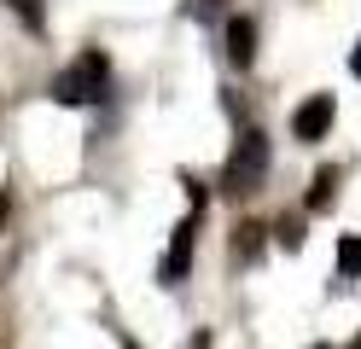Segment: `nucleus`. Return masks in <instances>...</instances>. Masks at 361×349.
Masks as SVG:
<instances>
[{"instance_id": "f257e3e1", "label": "nucleus", "mask_w": 361, "mask_h": 349, "mask_svg": "<svg viewBox=\"0 0 361 349\" xmlns=\"http://www.w3.org/2000/svg\"><path fill=\"white\" fill-rule=\"evenodd\" d=\"M262 180H268V134L245 128L233 157H228V169H221V192L228 198H251V192H262Z\"/></svg>"}, {"instance_id": "f03ea898", "label": "nucleus", "mask_w": 361, "mask_h": 349, "mask_svg": "<svg viewBox=\"0 0 361 349\" xmlns=\"http://www.w3.org/2000/svg\"><path fill=\"white\" fill-rule=\"evenodd\" d=\"M105 82H111L105 53H82L71 70H59V76H53V99L59 105H94L99 93H105Z\"/></svg>"}, {"instance_id": "7ed1b4c3", "label": "nucleus", "mask_w": 361, "mask_h": 349, "mask_svg": "<svg viewBox=\"0 0 361 349\" xmlns=\"http://www.w3.org/2000/svg\"><path fill=\"white\" fill-rule=\"evenodd\" d=\"M332 116H338L332 93H309V99L298 105V116H291V134H298V140H309V146H314V140H321V134L332 128Z\"/></svg>"}, {"instance_id": "20e7f679", "label": "nucleus", "mask_w": 361, "mask_h": 349, "mask_svg": "<svg viewBox=\"0 0 361 349\" xmlns=\"http://www.w3.org/2000/svg\"><path fill=\"white\" fill-rule=\"evenodd\" d=\"M192 245H198V216H187L175 227L169 256H164V286H180V274H187V262H192Z\"/></svg>"}, {"instance_id": "39448f33", "label": "nucleus", "mask_w": 361, "mask_h": 349, "mask_svg": "<svg viewBox=\"0 0 361 349\" xmlns=\"http://www.w3.org/2000/svg\"><path fill=\"white\" fill-rule=\"evenodd\" d=\"M228 59H233L239 70L257 59V23H251V18H228Z\"/></svg>"}, {"instance_id": "423d86ee", "label": "nucleus", "mask_w": 361, "mask_h": 349, "mask_svg": "<svg viewBox=\"0 0 361 349\" xmlns=\"http://www.w3.org/2000/svg\"><path fill=\"white\" fill-rule=\"evenodd\" d=\"M262 221H239L233 227V262H257V250H262Z\"/></svg>"}, {"instance_id": "0eeeda50", "label": "nucleus", "mask_w": 361, "mask_h": 349, "mask_svg": "<svg viewBox=\"0 0 361 349\" xmlns=\"http://www.w3.org/2000/svg\"><path fill=\"white\" fill-rule=\"evenodd\" d=\"M332 198H338V169H314V180H309V209L321 216V209H332Z\"/></svg>"}, {"instance_id": "6e6552de", "label": "nucleus", "mask_w": 361, "mask_h": 349, "mask_svg": "<svg viewBox=\"0 0 361 349\" xmlns=\"http://www.w3.org/2000/svg\"><path fill=\"white\" fill-rule=\"evenodd\" d=\"M338 279H361V233L338 239Z\"/></svg>"}, {"instance_id": "1a4fd4ad", "label": "nucleus", "mask_w": 361, "mask_h": 349, "mask_svg": "<svg viewBox=\"0 0 361 349\" xmlns=\"http://www.w3.org/2000/svg\"><path fill=\"white\" fill-rule=\"evenodd\" d=\"M6 6H12L18 18H24V30H35V35L47 30V12H41V0H6Z\"/></svg>"}, {"instance_id": "9d476101", "label": "nucleus", "mask_w": 361, "mask_h": 349, "mask_svg": "<svg viewBox=\"0 0 361 349\" xmlns=\"http://www.w3.org/2000/svg\"><path fill=\"white\" fill-rule=\"evenodd\" d=\"M280 245L298 250V245H303V221H280Z\"/></svg>"}, {"instance_id": "9b49d317", "label": "nucleus", "mask_w": 361, "mask_h": 349, "mask_svg": "<svg viewBox=\"0 0 361 349\" xmlns=\"http://www.w3.org/2000/svg\"><path fill=\"white\" fill-rule=\"evenodd\" d=\"M6 209H12V198H6V192H0V221H6Z\"/></svg>"}, {"instance_id": "f8f14e48", "label": "nucleus", "mask_w": 361, "mask_h": 349, "mask_svg": "<svg viewBox=\"0 0 361 349\" xmlns=\"http://www.w3.org/2000/svg\"><path fill=\"white\" fill-rule=\"evenodd\" d=\"M350 70H355V76H361V47H355V59H350Z\"/></svg>"}, {"instance_id": "ddd939ff", "label": "nucleus", "mask_w": 361, "mask_h": 349, "mask_svg": "<svg viewBox=\"0 0 361 349\" xmlns=\"http://www.w3.org/2000/svg\"><path fill=\"white\" fill-rule=\"evenodd\" d=\"M204 6H221V0H204Z\"/></svg>"}, {"instance_id": "4468645a", "label": "nucleus", "mask_w": 361, "mask_h": 349, "mask_svg": "<svg viewBox=\"0 0 361 349\" xmlns=\"http://www.w3.org/2000/svg\"><path fill=\"white\" fill-rule=\"evenodd\" d=\"M314 349H332V343H314Z\"/></svg>"}, {"instance_id": "2eb2a0df", "label": "nucleus", "mask_w": 361, "mask_h": 349, "mask_svg": "<svg viewBox=\"0 0 361 349\" xmlns=\"http://www.w3.org/2000/svg\"><path fill=\"white\" fill-rule=\"evenodd\" d=\"M355 349H361V338H355Z\"/></svg>"}]
</instances>
